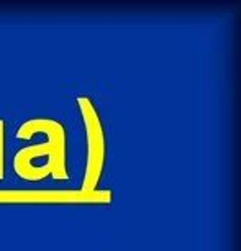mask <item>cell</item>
I'll use <instances>...</instances> for the list:
<instances>
[{
	"mask_svg": "<svg viewBox=\"0 0 241 251\" xmlns=\"http://www.w3.org/2000/svg\"><path fill=\"white\" fill-rule=\"evenodd\" d=\"M36 133H45V143H36L22 148L13 158V171L23 177L38 158H48L49 176L54 181H68L69 171L66 164V130L58 120L46 117H36L23 122L17 130L18 140H30Z\"/></svg>",
	"mask_w": 241,
	"mask_h": 251,
	"instance_id": "1",
	"label": "cell"
},
{
	"mask_svg": "<svg viewBox=\"0 0 241 251\" xmlns=\"http://www.w3.org/2000/svg\"><path fill=\"white\" fill-rule=\"evenodd\" d=\"M77 105L80 110V115L84 118V125L87 130V141H89V151H87V168H86V177H84L82 191L87 192L96 187V184L100 176L102 168V154H103V145H102V130L98 123L96 108L92 102L87 97H77Z\"/></svg>",
	"mask_w": 241,
	"mask_h": 251,
	"instance_id": "2",
	"label": "cell"
}]
</instances>
